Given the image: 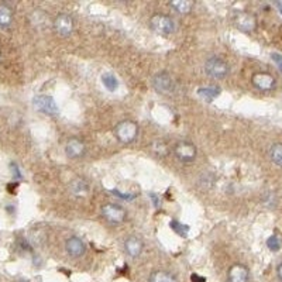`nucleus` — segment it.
Instances as JSON below:
<instances>
[{"label": "nucleus", "instance_id": "f257e3e1", "mask_svg": "<svg viewBox=\"0 0 282 282\" xmlns=\"http://www.w3.org/2000/svg\"><path fill=\"white\" fill-rule=\"evenodd\" d=\"M205 70L209 77L215 79H225L230 74V65L223 58L210 57L206 59Z\"/></svg>", "mask_w": 282, "mask_h": 282}, {"label": "nucleus", "instance_id": "f03ea898", "mask_svg": "<svg viewBox=\"0 0 282 282\" xmlns=\"http://www.w3.org/2000/svg\"><path fill=\"white\" fill-rule=\"evenodd\" d=\"M115 134L116 138L120 141V143H123V144H130L138 135V126H137V123L131 122V120H123V122L116 124Z\"/></svg>", "mask_w": 282, "mask_h": 282}, {"label": "nucleus", "instance_id": "7ed1b4c3", "mask_svg": "<svg viewBox=\"0 0 282 282\" xmlns=\"http://www.w3.org/2000/svg\"><path fill=\"white\" fill-rule=\"evenodd\" d=\"M150 27L153 28V31L157 32L158 36L168 37L169 34H172L175 30V23L172 17H169L167 14L157 13L150 19Z\"/></svg>", "mask_w": 282, "mask_h": 282}, {"label": "nucleus", "instance_id": "20e7f679", "mask_svg": "<svg viewBox=\"0 0 282 282\" xmlns=\"http://www.w3.org/2000/svg\"><path fill=\"white\" fill-rule=\"evenodd\" d=\"M102 216L110 225H120L127 218V211L120 205L108 203L102 207Z\"/></svg>", "mask_w": 282, "mask_h": 282}, {"label": "nucleus", "instance_id": "39448f33", "mask_svg": "<svg viewBox=\"0 0 282 282\" xmlns=\"http://www.w3.org/2000/svg\"><path fill=\"white\" fill-rule=\"evenodd\" d=\"M153 88H154L158 93H162V95H171L173 90H175V82H173L172 77L162 70V72H158L153 77Z\"/></svg>", "mask_w": 282, "mask_h": 282}, {"label": "nucleus", "instance_id": "423d86ee", "mask_svg": "<svg viewBox=\"0 0 282 282\" xmlns=\"http://www.w3.org/2000/svg\"><path fill=\"white\" fill-rule=\"evenodd\" d=\"M173 154L182 162H193L198 155V150L195 147V144L189 141H180L173 147Z\"/></svg>", "mask_w": 282, "mask_h": 282}, {"label": "nucleus", "instance_id": "0eeeda50", "mask_svg": "<svg viewBox=\"0 0 282 282\" xmlns=\"http://www.w3.org/2000/svg\"><path fill=\"white\" fill-rule=\"evenodd\" d=\"M32 104L34 108L44 113L47 116H57L59 109H58V104L55 102V99L48 95H39L32 99Z\"/></svg>", "mask_w": 282, "mask_h": 282}, {"label": "nucleus", "instance_id": "6e6552de", "mask_svg": "<svg viewBox=\"0 0 282 282\" xmlns=\"http://www.w3.org/2000/svg\"><path fill=\"white\" fill-rule=\"evenodd\" d=\"M74 27H75V23H74V19L70 17L69 14H58L54 20V30L59 37H69L70 34L74 32Z\"/></svg>", "mask_w": 282, "mask_h": 282}, {"label": "nucleus", "instance_id": "1a4fd4ad", "mask_svg": "<svg viewBox=\"0 0 282 282\" xmlns=\"http://www.w3.org/2000/svg\"><path fill=\"white\" fill-rule=\"evenodd\" d=\"M234 26L237 27L240 31L253 32L257 28L256 16L249 12H238L234 16Z\"/></svg>", "mask_w": 282, "mask_h": 282}, {"label": "nucleus", "instance_id": "9d476101", "mask_svg": "<svg viewBox=\"0 0 282 282\" xmlns=\"http://www.w3.org/2000/svg\"><path fill=\"white\" fill-rule=\"evenodd\" d=\"M86 153V146L82 140H79L77 137L69 138L65 144V154L70 160H79L82 158Z\"/></svg>", "mask_w": 282, "mask_h": 282}, {"label": "nucleus", "instance_id": "9b49d317", "mask_svg": "<svg viewBox=\"0 0 282 282\" xmlns=\"http://www.w3.org/2000/svg\"><path fill=\"white\" fill-rule=\"evenodd\" d=\"M251 82L257 89L263 90V92H269L275 88V78L268 72H257L251 78Z\"/></svg>", "mask_w": 282, "mask_h": 282}, {"label": "nucleus", "instance_id": "f8f14e48", "mask_svg": "<svg viewBox=\"0 0 282 282\" xmlns=\"http://www.w3.org/2000/svg\"><path fill=\"white\" fill-rule=\"evenodd\" d=\"M65 251L72 258H81L86 253V244L79 237H69L65 241Z\"/></svg>", "mask_w": 282, "mask_h": 282}, {"label": "nucleus", "instance_id": "ddd939ff", "mask_svg": "<svg viewBox=\"0 0 282 282\" xmlns=\"http://www.w3.org/2000/svg\"><path fill=\"white\" fill-rule=\"evenodd\" d=\"M250 271L243 264H234L227 271V282H249Z\"/></svg>", "mask_w": 282, "mask_h": 282}, {"label": "nucleus", "instance_id": "4468645a", "mask_svg": "<svg viewBox=\"0 0 282 282\" xmlns=\"http://www.w3.org/2000/svg\"><path fill=\"white\" fill-rule=\"evenodd\" d=\"M143 250H144V243H143L141 238L131 236V237H128L127 240L124 241V251H126L127 256H130L131 258L140 257Z\"/></svg>", "mask_w": 282, "mask_h": 282}, {"label": "nucleus", "instance_id": "2eb2a0df", "mask_svg": "<svg viewBox=\"0 0 282 282\" xmlns=\"http://www.w3.org/2000/svg\"><path fill=\"white\" fill-rule=\"evenodd\" d=\"M148 282H178L177 276L168 272V271H162V269H158V271H154L150 278H148Z\"/></svg>", "mask_w": 282, "mask_h": 282}, {"label": "nucleus", "instance_id": "dca6fc26", "mask_svg": "<svg viewBox=\"0 0 282 282\" xmlns=\"http://www.w3.org/2000/svg\"><path fill=\"white\" fill-rule=\"evenodd\" d=\"M13 21V12L7 5H0V27L9 28Z\"/></svg>", "mask_w": 282, "mask_h": 282}, {"label": "nucleus", "instance_id": "f3484780", "mask_svg": "<svg viewBox=\"0 0 282 282\" xmlns=\"http://www.w3.org/2000/svg\"><path fill=\"white\" fill-rule=\"evenodd\" d=\"M220 88H218V86H207V88H199L198 89V95L203 100H206V102L210 103L211 100H215L216 97L220 95Z\"/></svg>", "mask_w": 282, "mask_h": 282}, {"label": "nucleus", "instance_id": "a211bd4d", "mask_svg": "<svg viewBox=\"0 0 282 282\" xmlns=\"http://www.w3.org/2000/svg\"><path fill=\"white\" fill-rule=\"evenodd\" d=\"M169 5L181 14H189L192 12V7L195 6V3L189 2V0H173Z\"/></svg>", "mask_w": 282, "mask_h": 282}, {"label": "nucleus", "instance_id": "6ab92c4d", "mask_svg": "<svg viewBox=\"0 0 282 282\" xmlns=\"http://www.w3.org/2000/svg\"><path fill=\"white\" fill-rule=\"evenodd\" d=\"M70 191L77 196H85L89 192V185L84 180H75L70 184Z\"/></svg>", "mask_w": 282, "mask_h": 282}, {"label": "nucleus", "instance_id": "aec40b11", "mask_svg": "<svg viewBox=\"0 0 282 282\" xmlns=\"http://www.w3.org/2000/svg\"><path fill=\"white\" fill-rule=\"evenodd\" d=\"M151 151H153L158 158H164V157H167L168 153H169V148H168L167 144L162 140H155L154 143L151 144Z\"/></svg>", "mask_w": 282, "mask_h": 282}, {"label": "nucleus", "instance_id": "412c9836", "mask_svg": "<svg viewBox=\"0 0 282 282\" xmlns=\"http://www.w3.org/2000/svg\"><path fill=\"white\" fill-rule=\"evenodd\" d=\"M269 158L271 161L278 165V167H282V144L278 143V144H274L272 147L269 148Z\"/></svg>", "mask_w": 282, "mask_h": 282}, {"label": "nucleus", "instance_id": "4be33fe9", "mask_svg": "<svg viewBox=\"0 0 282 282\" xmlns=\"http://www.w3.org/2000/svg\"><path fill=\"white\" fill-rule=\"evenodd\" d=\"M102 84L109 92H115V90L119 88V81H117V78H116L115 75H112V74H104V75H103Z\"/></svg>", "mask_w": 282, "mask_h": 282}, {"label": "nucleus", "instance_id": "5701e85b", "mask_svg": "<svg viewBox=\"0 0 282 282\" xmlns=\"http://www.w3.org/2000/svg\"><path fill=\"white\" fill-rule=\"evenodd\" d=\"M169 226H171V229H172L177 234H180L182 237H186V234H188V231H189V227H188V226L181 225L180 222H177V220H172V222L169 223Z\"/></svg>", "mask_w": 282, "mask_h": 282}, {"label": "nucleus", "instance_id": "b1692460", "mask_svg": "<svg viewBox=\"0 0 282 282\" xmlns=\"http://www.w3.org/2000/svg\"><path fill=\"white\" fill-rule=\"evenodd\" d=\"M267 247H268L271 251H279V249H281V241H279V238L276 237V236L268 237V240H267Z\"/></svg>", "mask_w": 282, "mask_h": 282}, {"label": "nucleus", "instance_id": "393cba45", "mask_svg": "<svg viewBox=\"0 0 282 282\" xmlns=\"http://www.w3.org/2000/svg\"><path fill=\"white\" fill-rule=\"evenodd\" d=\"M271 59L275 62V65L279 68V70L282 72V55L281 54H276V52H272L271 54Z\"/></svg>", "mask_w": 282, "mask_h": 282}, {"label": "nucleus", "instance_id": "a878e982", "mask_svg": "<svg viewBox=\"0 0 282 282\" xmlns=\"http://www.w3.org/2000/svg\"><path fill=\"white\" fill-rule=\"evenodd\" d=\"M113 192V195H116V196H119V198L122 199H134L135 196L134 195H128V193H120V191H112Z\"/></svg>", "mask_w": 282, "mask_h": 282}, {"label": "nucleus", "instance_id": "bb28decb", "mask_svg": "<svg viewBox=\"0 0 282 282\" xmlns=\"http://www.w3.org/2000/svg\"><path fill=\"white\" fill-rule=\"evenodd\" d=\"M191 282H206V278L198 275V274H192L191 275Z\"/></svg>", "mask_w": 282, "mask_h": 282}, {"label": "nucleus", "instance_id": "cd10ccee", "mask_svg": "<svg viewBox=\"0 0 282 282\" xmlns=\"http://www.w3.org/2000/svg\"><path fill=\"white\" fill-rule=\"evenodd\" d=\"M148 196H150V198L153 199V202H154V206H155V207H158V206H160V199H158V196H157L155 193H150Z\"/></svg>", "mask_w": 282, "mask_h": 282}, {"label": "nucleus", "instance_id": "c85d7f7f", "mask_svg": "<svg viewBox=\"0 0 282 282\" xmlns=\"http://www.w3.org/2000/svg\"><path fill=\"white\" fill-rule=\"evenodd\" d=\"M12 168H13V173L16 175V178H21V173L19 172V168L16 164H12Z\"/></svg>", "mask_w": 282, "mask_h": 282}, {"label": "nucleus", "instance_id": "c756f323", "mask_svg": "<svg viewBox=\"0 0 282 282\" xmlns=\"http://www.w3.org/2000/svg\"><path fill=\"white\" fill-rule=\"evenodd\" d=\"M276 275H278V278L282 281V263L276 267Z\"/></svg>", "mask_w": 282, "mask_h": 282}, {"label": "nucleus", "instance_id": "7c9ffc66", "mask_svg": "<svg viewBox=\"0 0 282 282\" xmlns=\"http://www.w3.org/2000/svg\"><path fill=\"white\" fill-rule=\"evenodd\" d=\"M275 6L278 7V10H279V13L282 14V3H276Z\"/></svg>", "mask_w": 282, "mask_h": 282}, {"label": "nucleus", "instance_id": "2f4dec72", "mask_svg": "<svg viewBox=\"0 0 282 282\" xmlns=\"http://www.w3.org/2000/svg\"><path fill=\"white\" fill-rule=\"evenodd\" d=\"M16 282H27V281H24V279H17Z\"/></svg>", "mask_w": 282, "mask_h": 282}]
</instances>
